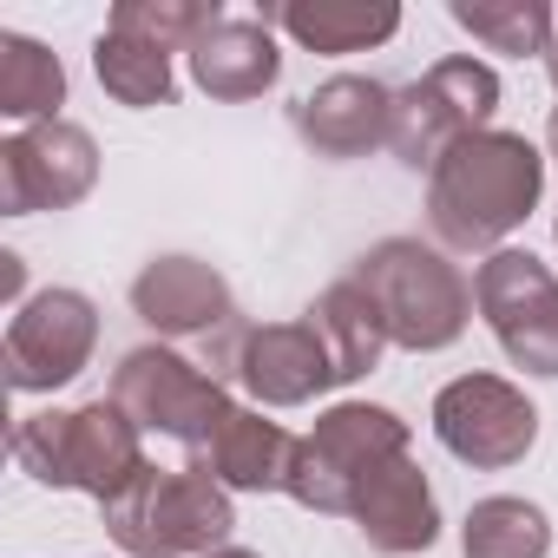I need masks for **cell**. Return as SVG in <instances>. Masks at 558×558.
I'll return each mask as SVG.
<instances>
[{
  "label": "cell",
  "mask_w": 558,
  "mask_h": 558,
  "mask_svg": "<svg viewBox=\"0 0 558 558\" xmlns=\"http://www.w3.org/2000/svg\"><path fill=\"white\" fill-rule=\"evenodd\" d=\"M545 191V158L519 132H473L427 171V223L447 250H493Z\"/></svg>",
  "instance_id": "obj_1"
},
{
  "label": "cell",
  "mask_w": 558,
  "mask_h": 558,
  "mask_svg": "<svg viewBox=\"0 0 558 558\" xmlns=\"http://www.w3.org/2000/svg\"><path fill=\"white\" fill-rule=\"evenodd\" d=\"M145 427L119 408V401H86L66 414H27L14 427V460L60 493H93L99 506H112L151 460H145Z\"/></svg>",
  "instance_id": "obj_2"
},
{
  "label": "cell",
  "mask_w": 558,
  "mask_h": 558,
  "mask_svg": "<svg viewBox=\"0 0 558 558\" xmlns=\"http://www.w3.org/2000/svg\"><path fill=\"white\" fill-rule=\"evenodd\" d=\"M349 276L368 290V303L381 310L388 342H395V349H414V355H434V349L460 342V329H466V316H473L466 276H460L440 250H427L421 236H388V243H375Z\"/></svg>",
  "instance_id": "obj_3"
},
{
  "label": "cell",
  "mask_w": 558,
  "mask_h": 558,
  "mask_svg": "<svg viewBox=\"0 0 558 558\" xmlns=\"http://www.w3.org/2000/svg\"><path fill=\"white\" fill-rule=\"evenodd\" d=\"M230 525H236L230 493L210 473H191V466L184 473L145 466L106 506V532L132 558H210V551H223Z\"/></svg>",
  "instance_id": "obj_4"
},
{
  "label": "cell",
  "mask_w": 558,
  "mask_h": 558,
  "mask_svg": "<svg viewBox=\"0 0 558 558\" xmlns=\"http://www.w3.org/2000/svg\"><path fill=\"white\" fill-rule=\"evenodd\" d=\"M408 453V421L375 408V401H336L290 460V499H303L310 512H355V493Z\"/></svg>",
  "instance_id": "obj_5"
},
{
  "label": "cell",
  "mask_w": 558,
  "mask_h": 558,
  "mask_svg": "<svg viewBox=\"0 0 558 558\" xmlns=\"http://www.w3.org/2000/svg\"><path fill=\"white\" fill-rule=\"evenodd\" d=\"M493 112H499V73L480 66V60H466V53H453V60L427 66L414 86L395 93L388 151H395L401 165H414V171H421V165L434 171L460 138L486 132Z\"/></svg>",
  "instance_id": "obj_6"
},
{
  "label": "cell",
  "mask_w": 558,
  "mask_h": 558,
  "mask_svg": "<svg viewBox=\"0 0 558 558\" xmlns=\"http://www.w3.org/2000/svg\"><path fill=\"white\" fill-rule=\"evenodd\" d=\"M112 401H119L138 427L178 440L184 453H204V440L217 434V421L236 408L217 375H204L197 362H184V355H171V349H158V342H151V349H132V355L119 362Z\"/></svg>",
  "instance_id": "obj_7"
},
{
  "label": "cell",
  "mask_w": 558,
  "mask_h": 558,
  "mask_svg": "<svg viewBox=\"0 0 558 558\" xmlns=\"http://www.w3.org/2000/svg\"><path fill=\"white\" fill-rule=\"evenodd\" d=\"M473 303L525 375H558V276L532 250H493L473 276Z\"/></svg>",
  "instance_id": "obj_8"
},
{
  "label": "cell",
  "mask_w": 558,
  "mask_h": 558,
  "mask_svg": "<svg viewBox=\"0 0 558 558\" xmlns=\"http://www.w3.org/2000/svg\"><path fill=\"white\" fill-rule=\"evenodd\" d=\"M93 342H99V310L80 290H40V296H27L14 310V323H8V342H0L8 388L40 395V388L73 381L93 362Z\"/></svg>",
  "instance_id": "obj_9"
},
{
  "label": "cell",
  "mask_w": 558,
  "mask_h": 558,
  "mask_svg": "<svg viewBox=\"0 0 558 558\" xmlns=\"http://www.w3.org/2000/svg\"><path fill=\"white\" fill-rule=\"evenodd\" d=\"M434 434L466 466H512L538 440V408L499 375H460L434 395Z\"/></svg>",
  "instance_id": "obj_10"
},
{
  "label": "cell",
  "mask_w": 558,
  "mask_h": 558,
  "mask_svg": "<svg viewBox=\"0 0 558 558\" xmlns=\"http://www.w3.org/2000/svg\"><path fill=\"white\" fill-rule=\"evenodd\" d=\"M93 178H99V145L86 125L47 119V125H27L0 145V210L8 217L66 210L93 191Z\"/></svg>",
  "instance_id": "obj_11"
},
{
  "label": "cell",
  "mask_w": 558,
  "mask_h": 558,
  "mask_svg": "<svg viewBox=\"0 0 558 558\" xmlns=\"http://www.w3.org/2000/svg\"><path fill=\"white\" fill-rule=\"evenodd\" d=\"M263 408H303L316 401L323 388H342L336 381V362L316 336V323H269V329H243L230 362H223Z\"/></svg>",
  "instance_id": "obj_12"
},
{
  "label": "cell",
  "mask_w": 558,
  "mask_h": 558,
  "mask_svg": "<svg viewBox=\"0 0 558 558\" xmlns=\"http://www.w3.org/2000/svg\"><path fill=\"white\" fill-rule=\"evenodd\" d=\"M132 310L138 323H151L158 336H217L230 329V283L197 263V256H158L138 269V283H132Z\"/></svg>",
  "instance_id": "obj_13"
},
{
  "label": "cell",
  "mask_w": 558,
  "mask_h": 558,
  "mask_svg": "<svg viewBox=\"0 0 558 558\" xmlns=\"http://www.w3.org/2000/svg\"><path fill=\"white\" fill-rule=\"evenodd\" d=\"M388 125H395V93L362 73H342L310 99H296V132L316 158H362L388 145Z\"/></svg>",
  "instance_id": "obj_14"
},
{
  "label": "cell",
  "mask_w": 558,
  "mask_h": 558,
  "mask_svg": "<svg viewBox=\"0 0 558 558\" xmlns=\"http://www.w3.org/2000/svg\"><path fill=\"white\" fill-rule=\"evenodd\" d=\"M355 525H362V538L375 545V551H388V558H408V551H427L434 538H440V506H434V486H427V473L401 453V460H388L362 493H355V512H349Z\"/></svg>",
  "instance_id": "obj_15"
},
{
  "label": "cell",
  "mask_w": 558,
  "mask_h": 558,
  "mask_svg": "<svg viewBox=\"0 0 558 558\" xmlns=\"http://www.w3.org/2000/svg\"><path fill=\"white\" fill-rule=\"evenodd\" d=\"M290 460H296V440L263 421L256 408H230L217 421V434L204 440V453H191V473H210L223 493H283L290 486Z\"/></svg>",
  "instance_id": "obj_16"
},
{
  "label": "cell",
  "mask_w": 558,
  "mask_h": 558,
  "mask_svg": "<svg viewBox=\"0 0 558 558\" xmlns=\"http://www.w3.org/2000/svg\"><path fill=\"white\" fill-rule=\"evenodd\" d=\"M283 73V53H276L269 27L263 21H217L197 47H191V80L210 93V99H256L276 86Z\"/></svg>",
  "instance_id": "obj_17"
},
{
  "label": "cell",
  "mask_w": 558,
  "mask_h": 558,
  "mask_svg": "<svg viewBox=\"0 0 558 558\" xmlns=\"http://www.w3.org/2000/svg\"><path fill=\"white\" fill-rule=\"evenodd\" d=\"M263 27H283L310 53H368L395 40L401 8L395 0H290V8H263Z\"/></svg>",
  "instance_id": "obj_18"
},
{
  "label": "cell",
  "mask_w": 558,
  "mask_h": 558,
  "mask_svg": "<svg viewBox=\"0 0 558 558\" xmlns=\"http://www.w3.org/2000/svg\"><path fill=\"white\" fill-rule=\"evenodd\" d=\"M310 323H316V336H323V349L336 362V381H362L388 349V323H381V310L368 303V290L355 276H342V283H329L316 296Z\"/></svg>",
  "instance_id": "obj_19"
},
{
  "label": "cell",
  "mask_w": 558,
  "mask_h": 558,
  "mask_svg": "<svg viewBox=\"0 0 558 558\" xmlns=\"http://www.w3.org/2000/svg\"><path fill=\"white\" fill-rule=\"evenodd\" d=\"M93 66H99V86L119 99V106H171V53L138 40V34H119L106 27L99 47H93Z\"/></svg>",
  "instance_id": "obj_20"
},
{
  "label": "cell",
  "mask_w": 558,
  "mask_h": 558,
  "mask_svg": "<svg viewBox=\"0 0 558 558\" xmlns=\"http://www.w3.org/2000/svg\"><path fill=\"white\" fill-rule=\"evenodd\" d=\"M60 99H66L60 60H53L40 40H27V34H0V112L47 125Z\"/></svg>",
  "instance_id": "obj_21"
},
{
  "label": "cell",
  "mask_w": 558,
  "mask_h": 558,
  "mask_svg": "<svg viewBox=\"0 0 558 558\" xmlns=\"http://www.w3.org/2000/svg\"><path fill=\"white\" fill-rule=\"evenodd\" d=\"M460 545H466V558H545L551 551V525H545V512L532 499L499 493V499H480L466 512Z\"/></svg>",
  "instance_id": "obj_22"
},
{
  "label": "cell",
  "mask_w": 558,
  "mask_h": 558,
  "mask_svg": "<svg viewBox=\"0 0 558 558\" xmlns=\"http://www.w3.org/2000/svg\"><path fill=\"white\" fill-rule=\"evenodd\" d=\"M453 21L493 53H551L558 34L545 0H453Z\"/></svg>",
  "instance_id": "obj_23"
},
{
  "label": "cell",
  "mask_w": 558,
  "mask_h": 558,
  "mask_svg": "<svg viewBox=\"0 0 558 558\" xmlns=\"http://www.w3.org/2000/svg\"><path fill=\"white\" fill-rule=\"evenodd\" d=\"M217 21H223L217 0H119L106 27L138 34V40H151V47H165V53H178V47L191 53Z\"/></svg>",
  "instance_id": "obj_24"
},
{
  "label": "cell",
  "mask_w": 558,
  "mask_h": 558,
  "mask_svg": "<svg viewBox=\"0 0 558 558\" xmlns=\"http://www.w3.org/2000/svg\"><path fill=\"white\" fill-rule=\"evenodd\" d=\"M0 290L21 296V256H0Z\"/></svg>",
  "instance_id": "obj_25"
},
{
  "label": "cell",
  "mask_w": 558,
  "mask_h": 558,
  "mask_svg": "<svg viewBox=\"0 0 558 558\" xmlns=\"http://www.w3.org/2000/svg\"><path fill=\"white\" fill-rule=\"evenodd\" d=\"M545 145H551V158H558V106H551V125H545Z\"/></svg>",
  "instance_id": "obj_26"
},
{
  "label": "cell",
  "mask_w": 558,
  "mask_h": 558,
  "mask_svg": "<svg viewBox=\"0 0 558 558\" xmlns=\"http://www.w3.org/2000/svg\"><path fill=\"white\" fill-rule=\"evenodd\" d=\"M545 73H551V86H558V34H551V53H545Z\"/></svg>",
  "instance_id": "obj_27"
},
{
  "label": "cell",
  "mask_w": 558,
  "mask_h": 558,
  "mask_svg": "<svg viewBox=\"0 0 558 558\" xmlns=\"http://www.w3.org/2000/svg\"><path fill=\"white\" fill-rule=\"evenodd\" d=\"M210 558H256V551H243V545H223V551H210Z\"/></svg>",
  "instance_id": "obj_28"
}]
</instances>
